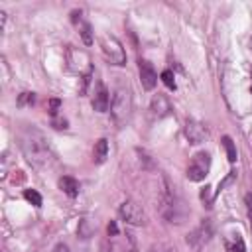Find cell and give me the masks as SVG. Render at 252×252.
<instances>
[{"instance_id":"6da1fadb","label":"cell","mask_w":252,"mask_h":252,"mask_svg":"<svg viewBox=\"0 0 252 252\" xmlns=\"http://www.w3.org/2000/svg\"><path fill=\"white\" fill-rule=\"evenodd\" d=\"M20 148H22V154L26 156V159L37 167V169H45L51 165L53 161V152L49 148V142L45 140L43 132H39L37 128L33 126H26L22 132H20Z\"/></svg>"},{"instance_id":"7a4b0ae2","label":"cell","mask_w":252,"mask_h":252,"mask_svg":"<svg viewBox=\"0 0 252 252\" xmlns=\"http://www.w3.org/2000/svg\"><path fill=\"white\" fill-rule=\"evenodd\" d=\"M132 114V91L128 85H118L110 100V116L116 126H124Z\"/></svg>"},{"instance_id":"3957f363","label":"cell","mask_w":252,"mask_h":252,"mask_svg":"<svg viewBox=\"0 0 252 252\" xmlns=\"http://www.w3.org/2000/svg\"><path fill=\"white\" fill-rule=\"evenodd\" d=\"M159 207H161V215L169 222H183V219L187 217V209L183 207V201L177 197V193L167 183V179L163 181V191H161Z\"/></svg>"},{"instance_id":"277c9868","label":"cell","mask_w":252,"mask_h":252,"mask_svg":"<svg viewBox=\"0 0 252 252\" xmlns=\"http://www.w3.org/2000/svg\"><path fill=\"white\" fill-rule=\"evenodd\" d=\"M65 59H67V67L71 73L79 75V77H91L93 73V65H91V57L85 49H77L73 45L67 47L65 51Z\"/></svg>"},{"instance_id":"5b68a950","label":"cell","mask_w":252,"mask_h":252,"mask_svg":"<svg viewBox=\"0 0 252 252\" xmlns=\"http://www.w3.org/2000/svg\"><path fill=\"white\" fill-rule=\"evenodd\" d=\"M100 49H102L104 59L110 65H116V67L126 65V51H124V47H122V43H120L118 37H114V35H102L100 37Z\"/></svg>"},{"instance_id":"8992f818","label":"cell","mask_w":252,"mask_h":252,"mask_svg":"<svg viewBox=\"0 0 252 252\" xmlns=\"http://www.w3.org/2000/svg\"><path fill=\"white\" fill-rule=\"evenodd\" d=\"M211 171V154L209 152H197L189 165H187V179L189 181H203Z\"/></svg>"},{"instance_id":"52a82bcc","label":"cell","mask_w":252,"mask_h":252,"mask_svg":"<svg viewBox=\"0 0 252 252\" xmlns=\"http://www.w3.org/2000/svg\"><path fill=\"white\" fill-rule=\"evenodd\" d=\"M118 213H120L122 220H126L128 224H134V226H142V224H146V213H144V209H142L138 203L130 201V199L124 201V203L120 205Z\"/></svg>"},{"instance_id":"ba28073f","label":"cell","mask_w":252,"mask_h":252,"mask_svg":"<svg viewBox=\"0 0 252 252\" xmlns=\"http://www.w3.org/2000/svg\"><path fill=\"white\" fill-rule=\"evenodd\" d=\"M211 236H213V224L209 219H205L193 232L187 234V244H191L193 248H201L211 240Z\"/></svg>"},{"instance_id":"9c48e42d","label":"cell","mask_w":252,"mask_h":252,"mask_svg":"<svg viewBox=\"0 0 252 252\" xmlns=\"http://www.w3.org/2000/svg\"><path fill=\"white\" fill-rule=\"evenodd\" d=\"M207 136H209V130L203 122H199L195 118L185 120V138L189 140V144H201L207 140Z\"/></svg>"},{"instance_id":"30bf717a","label":"cell","mask_w":252,"mask_h":252,"mask_svg":"<svg viewBox=\"0 0 252 252\" xmlns=\"http://www.w3.org/2000/svg\"><path fill=\"white\" fill-rule=\"evenodd\" d=\"M138 71H140V83H142V87L146 91H152L158 85V73L152 67V63L146 61V59H140L138 61Z\"/></svg>"},{"instance_id":"8fae6325","label":"cell","mask_w":252,"mask_h":252,"mask_svg":"<svg viewBox=\"0 0 252 252\" xmlns=\"http://www.w3.org/2000/svg\"><path fill=\"white\" fill-rule=\"evenodd\" d=\"M108 106H110V93L102 83H98L93 93V108L96 112H106Z\"/></svg>"},{"instance_id":"7c38bea8","label":"cell","mask_w":252,"mask_h":252,"mask_svg":"<svg viewBox=\"0 0 252 252\" xmlns=\"http://www.w3.org/2000/svg\"><path fill=\"white\" fill-rule=\"evenodd\" d=\"M150 110H152V114H154V116L163 118V116H167V114L171 112V102H169V98H167L165 94L158 93V94H154V96H152Z\"/></svg>"},{"instance_id":"4fadbf2b","label":"cell","mask_w":252,"mask_h":252,"mask_svg":"<svg viewBox=\"0 0 252 252\" xmlns=\"http://www.w3.org/2000/svg\"><path fill=\"white\" fill-rule=\"evenodd\" d=\"M59 187H61V191L67 195V197H71V199H75L77 195H79V181L75 179V177H71V175H63V177H59Z\"/></svg>"},{"instance_id":"5bb4252c","label":"cell","mask_w":252,"mask_h":252,"mask_svg":"<svg viewBox=\"0 0 252 252\" xmlns=\"http://www.w3.org/2000/svg\"><path fill=\"white\" fill-rule=\"evenodd\" d=\"M108 158V140L106 138H100L94 142V148H93V159L94 163H104Z\"/></svg>"},{"instance_id":"9a60e30c","label":"cell","mask_w":252,"mask_h":252,"mask_svg":"<svg viewBox=\"0 0 252 252\" xmlns=\"http://www.w3.org/2000/svg\"><path fill=\"white\" fill-rule=\"evenodd\" d=\"M94 230H96V220H94V219L85 217V219H81V220H79L77 234H79L81 238H91V236L94 234Z\"/></svg>"},{"instance_id":"2e32d148","label":"cell","mask_w":252,"mask_h":252,"mask_svg":"<svg viewBox=\"0 0 252 252\" xmlns=\"http://www.w3.org/2000/svg\"><path fill=\"white\" fill-rule=\"evenodd\" d=\"M222 148H224V152H226L228 161L234 163V161H236V146H234V142H232L230 136H222Z\"/></svg>"},{"instance_id":"e0dca14e","label":"cell","mask_w":252,"mask_h":252,"mask_svg":"<svg viewBox=\"0 0 252 252\" xmlns=\"http://www.w3.org/2000/svg\"><path fill=\"white\" fill-rule=\"evenodd\" d=\"M24 197H26V201L32 203L33 207H41V203H43L41 195H39L35 189H26V191H24Z\"/></svg>"},{"instance_id":"ac0fdd59","label":"cell","mask_w":252,"mask_h":252,"mask_svg":"<svg viewBox=\"0 0 252 252\" xmlns=\"http://www.w3.org/2000/svg\"><path fill=\"white\" fill-rule=\"evenodd\" d=\"M81 37H83V41H85L87 45L93 43V30H91V24L83 22V26H81Z\"/></svg>"},{"instance_id":"d6986e66","label":"cell","mask_w":252,"mask_h":252,"mask_svg":"<svg viewBox=\"0 0 252 252\" xmlns=\"http://www.w3.org/2000/svg\"><path fill=\"white\" fill-rule=\"evenodd\" d=\"M161 81H163V85L167 87V89H175L177 85H175V77H173V73L169 71V69H165L163 73H161Z\"/></svg>"},{"instance_id":"ffe728a7","label":"cell","mask_w":252,"mask_h":252,"mask_svg":"<svg viewBox=\"0 0 252 252\" xmlns=\"http://www.w3.org/2000/svg\"><path fill=\"white\" fill-rule=\"evenodd\" d=\"M33 102H35V94H33V93H22V94L18 96V104H20V106H26V104L32 106Z\"/></svg>"},{"instance_id":"44dd1931","label":"cell","mask_w":252,"mask_h":252,"mask_svg":"<svg viewBox=\"0 0 252 252\" xmlns=\"http://www.w3.org/2000/svg\"><path fill=\"white\" fill-rule=\"evenodd\" d=\"M201 199L205 201V205H207V207H211V203H213V193H211V187H209V185L201 191Z\"/></svg>"},{"instance_id":"7402d4cb","label":"cell","mask_w":252,"mask_h":252,"mask_svg":"<svg viewBox=\"0 0 252 252\" xmlns=\"http://www.w3.org/2000/svg\"><path fill=\"white\" fill-rule=\"evenodd\" d=\"M244 203H246V211H248V219H250V226H252V193H246Z\"/></svg>"},{"instance_id":"603a6c76","label":"cell","mask_w":252,"mask_h":252,"mask_svg":"<svg viewBox=\"0 0 252 252\" xmlns=\"http://www.w3.org/2000/svg\"><path fill=\"white\" fill-rule=\"evenodd\" d=\"M59 104H61V102H59V98H51V100H49V106H47V108H49V114H51V116H55V114H57Z\"/></svg>"},{"instance_id":"cb8c5ba5","label":"cell","mask_w":252,"mask_h":252,"mask_svg":"<svg viewBox=\"0 0 252 252\" xmlns=\"http://www.w3.org/2000/svg\"><path fill=\"white\" fill-rule=\"evenodd\" d=\"M234 177H236V173H234V171H230V173H228V175L219 183V189H224L228 183H232V181H234Z\"/></svg>"},{"instance_id":"d4e9b609","label":"cell","mask_w":252,"mask_h":252,"mask_svg":"<svg viewBox=\"0 0 252 252\" xmlns=\"http://www.w3.org/2000/svg\"><path fill=\"white\" fill-rule=\"evenodd\" d=\"M232 252H244V242H242L240 236H236V242H234V246H232Z\"/></svg>"},{"instance_id":"484cf974","label":"cell","mask_w":252,"mask_h":252,"mask_svg":"<svg viewBox=\"0 0 252 252\" xmlns=\"http://www.w3.org/2000/svg\"><path fill=\"white\" fill-rule=\"evenodd\" d=\"M53 252H69V246H67V244H63V242H61V244H57V246H55V248H53Z\"/></svg>"},{"instance_id":"4316f807","label":"cell","mask_w":252,"mask_h":252,"mask_svg":"<svg viewBox=\"0 0 252 252\" xmlns=\"http://www.w3.org/2000/svg\"><path fill=\"white\" fill-rule=\"evenodd\" d=\"M108 234H116L118 232V226H116V222H108Z\"/></svg>"},{"instance_id":"83f0119b","label":"cell","mask_w":252,"mask_h":252,"mask_svg":"<svg viewBox=\"0 0 252 252\" xmlns=\"http://www.w3.org/2000/svg\"><path fill=\"white\" fill-rule=\"evenodd\" d=\"M102 252H112V248H108V244L102 242Z\"/></svg>"},{"instance_id":"f1b7e54d","label":"cell","mask_w":252,"mask_h":252,"mask_svg":"<svg viewBox=\"0 0 252 252\" xmlns=\"http://www.w3.org/2000/svg\"><path fill=\"white\" fill-rule=\"evenodd\" d=\"M250 51H252V37H250Z\"/></svg>"},{"instance_id":"f546056e","label":"cell","mask_w":252,"mask_h":252,"mask_svg":"<svg viewBox=\"0 0 252 252\" xmlns=\"http://www.w3.org/2000/svg\"><path fill=\"white\" fill-rule=\"evenodd\" d=\"M148 252H156V250H148Z\"/></svg>"},{"instance_id":"4dcf8cb0","label":"cell","mask_w":252,"mask_h":252,"mask_svg":"<svg viewBox=\"0 0 252 252\" xmlns=\"http://www.w3.org/2000/svg\"><path fill=\"white\" fill-rule=\"evenodd\" d=\"M128 252H136V250H128Z\"/></svg>"}]
</instances>
